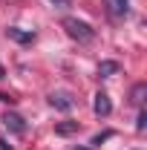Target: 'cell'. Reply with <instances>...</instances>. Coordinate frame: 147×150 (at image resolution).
Here are the masks:
<instances>
[{
    "mask_svg": "<svg viewBox=\"0 0 147 150\" xmlns=\"http://www.w3.org/2000/svg\"><path fill=\"white\" fill-rule=\"evenodd\" d=\"M112 133L107 130V133H101V136H95V139H92V144H101V142H107V139H110Z\"/></svg>",
    "mask_w": 147,
    "mask_h": 150,
    "instance_id": "obj_11",
    "label": "cell"
},
{
    "mask_svg": "<svg viewBox=\"0 0 147 150\" xmlns=\"http://www.w3.org/2000/svg\"><path fill=\"white\" fill-rule=\"evenodd\" d=\"M3 124H6L12 133H18V136H20V133H26V121L20 118L18 112H6V115H3Z\"/></svg>",
    "mask_w": 147,
    "mask_h": 150,
    "instance_id": "obj_4",
    "label": "cell"
},
{
    "mask_svg": "<svg viewBox=\"0 0 147 150\" xmlns=\"http://www.w3.org/2000/svg\"><path fill=\"white\" fill-rule=\"evenodd\" d=\"M75 130H78V121H61V124H55L58 136H72Z\"/></svg>",
    "mask_w": 147,
    "mask_h": 150,
    "instance_id": "obj_9",
    "label": "cell"
},
{
    "mask_svg": "<svg viewBox=\"0 0 147 150\" xmlns=\"http://www.w3.org/2000/svg\"><path fill=\"white\" fill-rule=\"evenodd\" d=\"M92 110H95V115H101V118H107V115L112 112L110 95H107V93H95V104H92Z\"/></svg>",
    "mask_w": 147,
    "mask_h": 150,
    "instance_id": "obj_2",
    "label": "cell"
},
{
    "mask_svg": "<svg viewBox=\"0 0 147 150\" xmlns=\"http://www.w3.org/2000/svg\"><path fill=\"white\" fill-rule=\"evenodd\" d=\"M3 75H6V69H3V67H0V78H3Z\"/></svg>",
    "mask_w": 147,
    "mask_h": 150,
    "instance_id": "obj_14",
    "label": "cell"
},
{
    "mask_svg": "<svg viewBox=\"0 0 147 150\" xmlns=\"http://www.w3.org/2000/svg\"><path fill=\"white\" fill-rule=\"evenodd\" d=\"M55 3H58V6H66V3H69V0H55Z\"/></svg>",
    "mask_w": 147,
    "mask_h": 150,
    "instance_id": "obj_13",
    "label": "cell"
},
{
    "mask_svg": "<svg viewBox=\"0 0 147 150\" xmlns=\"http://www.w3.org/2000/svg\"><path fill=\"white\" fill-rule=\"evenodd\" d=\"M75 150H87V147H75Z\"/></svg>",
    "mask_w": 147,
    "mask_h": 150,
    "instance_id": "obj_15",
    "label": "cell"
},
{
    "mask_svg": "<svg viewBox=\"0 0 147 150\" xmlns=\"http://www.w3.org/2000/svg\"><path fill=\"white\" fill-rule=\"evenodd\" d=\"M107 6H110L112 15H118V18H124L130 12V0H107Z\"/></svg>",
    "mask_w": 147,
    "mask_h": 150,
    "instance_id": "obj_6",
    "label": "cell"
},
{
    "mask_svg": "<svg viewBox=\"0 0 147 150\" xmlns=\"http://www.w3.org/2000/svg\"><path fill=\"white\" fill-rule=\"evenodd\" d=\"M6 35L12 38V40H18V43H32V40H35L32 32H23V29H18V26H9V29H6Z\"/></svg>",
    "mask_w": 147,
    "mask_h": 150,
    "instance_id": "obj_5",
    "label": "cell"
},
{
    "mask_svg": "<svg viewBox=\"0 0 147 150\" xmlns=\"http://www.w3.org/2000/svg\"><path fill=\"white\" fill-rule=\"evenodd\" d=\"M144 93H147V84H136L133 93H130V101H133L136 107H141V104H144Z\"/></svg>",
    "mask_w": 147,
    "mask_h": 150,
    "instance_id": "obj_7",
    "label": "cell"
},
{
    "mask_svg": "<svg viewBox=\"0 0 147 150\" xmlns=\"http://www.w3.org/2000/svg\"><path fill=\"white\" fill-rule=\"evenodd\" d=\"M49 104L58 107V110H72V107H75V98L69 93H52V95H49Z\"/></svg>",
    "mask_w": 147,
    "mask_h": 150,
    "instance_id": "obj_3",
    "label": "cell"
},
{
    "mask_svg": "<svg viewBox=\"0 0 147 150\" xmlns=\"http://www.w3.org/2000/svg\"><path fill=\"white\" fill-rule=\"evenodd\" d=\"M64 29H66V35H69V38L81 40V43H90L92 38H95L92 26H90V23H84V20H78V18H64Z\"/></svg>",
    "mask_w": 147,
    "mask_h": 150,
    "instance_id": "obj_1",
    "label": "cell"
},
{
    "mask_svg": "<svg viewBox=\"0 0 147 150\" xmlns=\"http://www.w3.org/2000/svg\"><path fill=\"white\" fill-rule=\"evenodd\" d=\"M0 150H12V144H6V142L0 139Z\"/></svg>",
    "mask_w": 147,
    "mask_h": 150,
    "instance_id": "obj_12",
    "label": "cell"
},
{
    "mask_svg": "<svg viewBox=\"0 0 147 150\" xmlns=\"http://www.w3.org/2000/svg\"><path fill=\"white\" fill-rule=\"evenodd\" d=\"M118 72V64L115 61H101V67H98V75L101 78H110V75H115Z\"/></svg>",
    "mask_w": 147,
    "mask_h": 150,
    "instance_id": "obj_8",
    "label": "cell"
},
{
    "mask_svg": "<svg viewBox=\"0 0 147 150\" xmlns=\"http://www.w3.org/2000/svg\"><path fill=\"white\" fill-rule=\"evenodd\" d=\"M144 127H147V115H144V112H139V124H136V130L141 133Z\"/></svg>",
    "mask_w": 147,
    "mask_h": 150,
    "instance_id": "obj_10",
    "label": "cell"
}]
</instances>
